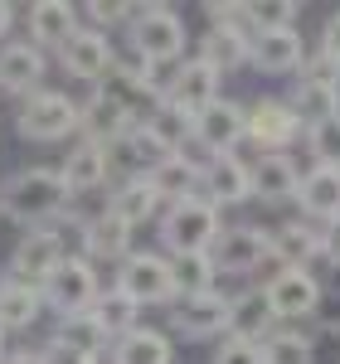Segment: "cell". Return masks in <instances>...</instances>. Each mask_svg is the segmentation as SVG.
<instances>
[{"instance_id": "obj_4", "label": "cell", "mask_w": 340, "mask_h": 364, "mask_svg": "<svg viewBox=\"0 0 340 364\" xmlns=\"http://www.w3.org/2000/svg\"><path fill=\"white\" fill-rule=\"evenodd\" d=\"M78 122H83V102H73L68 92H54V87H39L15 112V127L25 141H63L78 132Z\"/></svg>"}, {"instance_id": "obj_29", "label": "cell", "mask_w": 340, "mask_h": 364, "mask_svg": "<svg viewBox=\"0 0 340 364\" xmlns=\"http://www.w3.org/2000/svg\"><path fill=\"white\" fill-rule=\"evenodd\" d=\"M302 175H307V170L297 166L292 156H257V166H253V199H262V204H287V199H297Z\"/></svg>"}, {"instance_id": "obj_19", "label": "cell", "mask_w": 340, "mask_h": 364, "mask_svg": "<svg viewBox=\"0 0 340 364\" xmlns=\"http://www.w3.org/2000/svg\"><path fill=\"white\" fill-rule=\"evenodd\" d=\"M44 73H49V58H44L39 44L15 39V44H5V49H0V87H5V92H15L20 102L39 92Z\"/></svg>"}, {"instance_id": "obj_12", "label": "cell", "mask_w": 340, "mask_h": 364, "mask_svg": "<svg viewBox=\"0 0 340 364\" xmlns=\"http://www.w3.org/2000/svg\"><path fill=\"white\" fill-rule=\"evenodd\" d=\"M117 63V49H112V34H102V29L83 25L63 49H58V68L68 73V78H78V83H102L107 73H112Z\"/></svg>"}, {"instance_id": "obj_24", "label": "cell", "mask_w": 340, "mask_h": 364, "mask_svg": "<svg viewBox=\"0 0 340 364\" xmlns=\"http://www.w3.org/2000/svg\"><path fill=\"white\" fill-rule=\"evenodd\" d=\"M107 209H112L122 224L142 228V224H161V214H166V199L156 195V185H151V175L142 180H117V190L107 195Z\"/></svg>"}, {"instance_id": "obj_27", "label": "cell", "mask_w": 340, "mask_h": 364, "mask_svg": "<svg viewBox=\"0 0 340 364\" xmlns=\"http://www.w3.org/2000/svg\"><path fill=\"white\" fill-rule=\"evenodd\" d=\"M102 350H112V336L102 331V321L87 311V316H68L58 321L54 340H49V355H83V360H102Z\"/></svg>"}, {"instance_id": "obj_25", "label": "cell", "mask_w": 340, "mask_h": 364, "mask_svg": "<svg viewBox=\"0 0 340 364\" xmlns=\"http://www.w3.org/2000/svg\"><path fill=\"white\" fill-rule=\"evenodd\" d=\"M272 257L277 267H307L321 262V224L312 219H287V224L272 228Z\"/></svg>"}, {"instance_id": "obj_39", "label": "cell", "mask_w": 340, "mask_h": 364, "mask_svg": "<svg viewBox=\"0 0 340 364\" xmlns=\"http://www.w3.org/2000/svg\"><path fill=\"white\" fill-rule=\"evenodd\" d=\"M302 5H248V34H272V29H297Z\"/></svg>"}, {"instance_id": "obj_30", "label": "cell", "mask_w": 340, "mask_h": 364, "mask_svg": "<svg viewBox=\"0 0 340 364\" xmlns=\"http://www.w3.org/2000/svg\"><path fill=\"white\" fill-rule=\"evenodd\" d=\"M44 291L39 287H29V282H20V277H0V331L10 336V331H29L39 316H44Z\"/></svg>"}, {"instance_id": "obj_48", "label": "cell", "mask_w": 340, "mask_h": 364, "mask_svg": "<svg viewBox=\"0 0 340 364\" xmlns=\"http://www.w3.org/2000/svg\"><path fill=\"white\" fill-rule=\"evenodd\" d=\"M5 355H10V350H5V331H0V364H5Z\"/></svg>"}, {"instance_id": "obj_16", "label": "cell", "mask_w": 340, "mask_h": 364, "mask_svg": "<svg viewBox=\"0 0 340 364\" xmlns=\"http://www.w3.org/2000/svg\"><path fill=\"white\" fill-rule=\"evenodd\" d=\"M142 127V117L132 112L127 102H117L112 92H92L83 102V122H78V132H83V141H92V146H117V141L127 136V132H137Z\"/></svg>"}, {"instance_id": "obj_41", "label": "cell", "mask_w": 340, "mask_h": 364, "mask_svg": "<svg viewBox=\"0 0 340 364\" xmlns=\"http://www.w3.org/2000/svg\"><path fill=\"white\" fill-rule=\"evenodd\" d=\"M297 78H316V83H326V87H340V63H336L331 54H321V49H316Z\"/></svg>"}, {"instance_id": "obj_37", "label": "cell", "mask_w": 340, "mask_h": 364, "mask_svg": "<svg viewBox=\"0 0 340 364\" xmlns=\"http://www.w3.org/2000/svg\"><path fill=\"white\" fill-rule=\"evenodd\" d=\"M262 364H316V340L282 326L277 336L262 340Z\"/></svg>"}, {"instance_id": "obj_5", "label": "cell", "mask_w": 340, "mask_h": 364, "mask_svg": "<svg viewBox=\"0 0 340 364\" xmlns=\"http://www.w3.org/2000/svg\"><path fill=\"white\" fill-rule=\"evenodd\" d=\"M44 291V306L54 311L58 321H68V316H87V311L97 306V296H102V287H97V272H92V262H87L83 252L73 257H63L54 267V277L39 287Z\"/></svg>"}, {"instance_id": "obj_21", "label": "cell", "mask_w": 340, "mask_h": 364, "mask_svg": "<svg viewBox=\"0 0 340 364\" xmlns=\"http://www.w3.org/2000/svg\"><path fill=\"white\" fill-rule=\"evenodd\" d=\"M132 233L137 228L122 224L112 209H102V214H92V219H83V257L87 262H127L132 257Z\"/></svg>"}, {"instance_id": "obj_17", "label": "cell", "mask_w": 340, "mask_h": 364, "mask_svg": "<svg viewBox=\"0 0 340 364\" xmlns=\"http://www.w3.org/2000/svg\"><path fill=\"white\" fill-rule=\"evenodd\" d=\"M199 195L209 199L214 209H233V204H248V199H253V166H243L238 156H214V161L204 166Z\"/></svg>"}, {"instance_id": "obj_26", "label": "cell", "mask_w": 340, "mask_h": 364, "mask_svg": "<svg viewBox=\"0 0 340 364\" xmlns=\"http://www.w3.org/2000/svg\"><path fill=\"white\" fill-rule=\"evenodd\" d=\"M107 156H112V175H122V180H142V175H151V170L166 161L170 151L151 136L146 127H137V132H127L117 146H107Z\"/></svg>"}, {"instance_id": "obj_36", "label": "cell", "mask_w": 340, "mask_h": 364, "mask_svg": "<svg viewBox=\"0 0 340 364\" xmlns=\"http://www.w3.org/2000/svg\"><path fill=\"white\" fill-rule=\"evenodd\" d=\"M287 102L302 112V122L312 127V122H326V117L340 112V87H326L316 83V78H297L292 83V92H287Z\"/></svg>"}, {"instance_id": "obj_34", "label": "cell", "mask_w": 340, "mask_h": 364, "mask_svg": "<svg viewBox=\"0 0 340 364\" xmlns=\"http://www.w3.org/2000/svg\"><path fill=\"white\" fill-rule=\"evenodd\" d=\"M142 311H146V306H137V301H132V296H127V291H122V287L112 282V287L97 296L92 316L102 321V331H107L112 340H122V336H132V331L142 326Z\"/></svg>"}, {"instance_id": "obj_47", "label": "cell", "mask_w": 340, "mask_h": 364, "mask_svg": "<svg viewBox=\"0 0 340 364\" xmlns=\"http://www.w3.org/2000/svg\"><path fill=\"white\" fill-rule=\"evenodd\" d=\"M54 364H102V360H83V355H54Z\"/></svg>"}, {"instance_id": "obj_32", "label": "cell", "mask_w": 340, "mask_h": 364, "mask_svg": "<svg viewBox=\"0 0 340 364\" xmlns=\"http://www.w3.org/2000/svg\"><path fill=\"white\" fill-rule=\"evenodd\" d=\"M112 364H175V345H170L166 331H151V326H137L132 336L112 340Z\"/></svg>"}, {"instance_id": "obj_6", "label": "cell", "mask_w": 340, "mask_h": 364, "mask_svg": "<svg viewBox=\"0 0 340 364\" xmlns=\"http://www.w3.org/2000/svg\"><path fill=\"white\" fill-rule=\"evenodd\" d=\"M214 267H219V277H253L257 267H267V262H277L272 257V228L262 224H228L219 233V243H214Z\"/></svg>"}, {"instance_id": "obj_38", "label": "cell", "mask_w": 340, "mask_h": 364, "mask_svg": "<svg viewBox=\"0 0 340 364\" xmlns=\"http://www.w3.org/2000/svg\"><path fill=\"white\" fill-rule=\"evenodd\" d=\"M307 151H312V166H336L340 170V112L307 127Z\"/></svg>"}, {"instance_id": "obj_8", "label": "cell", "mask_w": 340, "mask_h": 364, "mask_svg": "<svg viewBox=\"0 0 340 364\" xmlns=\"http://www.w3.org/2000/svg\"><path fill=\"white\" fill-rule=\"evenodd\" d=\"M297 136L307 141V122L287 97H257L248 107V141L262 156H287L297 146Z\"/></svg>"}, {"instance_id": "obj_33", "label": "cell", "mask_w": 340, "mask_h": 364, "mask_svg": "<svg viewBox=\"0 0 340 364\" xmlns=\"http://www.w3.org/2000/svg\"><path fill=\"white\" fill-rule=\"evenodd\" d=\"M142 127L166 146L170 156H180V151H190V146H195V117L180 112V107H170V102H161L156 112H146Z\"/></svg>"}, {"instance_id": "obj_31", "label": "cell", "mask_w": 340, "mask_h": 364, "mask_svg": "<svg viewBox=\"0 0 340 364\" xmlns=\"http://www.w3.org/2000/svg\"><path fill=\"white\" fill-rule=\"evenodd\" d=\"M199 180H204V166H199L195 156H166L161 166L151 170V185H156V195L166 199V204H180V199H195L199 195Z\"/></svg>"}, {"instance_id": "obj_44", "label": "cell", "mask_w": 340, "mask_h": 364, "mask_svg": "<svg viewBox=\"0 0 340 364\" xmlns=\"http://www.w3.org/2000/svg\"><path fill=\"white\" fill-rule=\"evenodd\" d=\"M321 54H331L340 63V10L326 20V29H321Z\"/></svg>"}, {"instance_id": "obj_2", "label": "cell", "mask_w": 340, "mask_h": 364, "mask_svg": "<svg viewBox=\"0 0 340 364\" xmlns=\"http://www.w3.org/2000/svg\"><path fill=\"white\" fill-rule=\"evenodd\" d=\"M127 34H132V49L142 58H151L156 68L161 63H185V49H190V29L180 20V10L170 5H127Z\"/></svg>"}, {"instance_id": "obj_42", "label": "cell", "mask_w": 340, "mask_h": 364, "mask_svg": "<svg viewBox=\"0 0 340 364\" xmlns=\"http://www.w3.org/2000/svg\"><path fill=\"white\" fill-rule=\"evenodd\" d=\"M83 15L92 20V29H102V34H107V25H122V20H127V5H107V0H92V5H83Z\"/></svg>"}, {"instance_id": "obj_10", "label": "cell", "mask_w": 340, "mask_h": 364, "mask_svg": "<svg viewBox=\"0 0 340 364\" xmlns=\"http://www.w3.org/2000/svg\"><path fill=\"white\" fill-rule=\"evenodd\" d=\"M262 291H267V301H272L282 326L287 321H312L316 311H321V296H326V287L307 267H277L272 277L262 282Z\"/></svg>"}, {"instance_id": "obj_14", "label": "cell", "mask_w": 340, "mask_h": 364, "mask_svg": "<svg viewBox=\"0 0 340 364\" xmlns=\"http://www.w3.org/2000/svg\"><path fill=\"white\" fill-rule=\"evenodd\" d=\"M307 39H302V29H272V34H253V63L257 73H267V78H297L302 68H307Z\"/></svg>"}, {"instance_id": "obj_46", "label": "cell", "mask_w": 340, "mask_h": 364, "mask_svg": "<svg viewBox=\"0 0 340 364\" xmlns=\"http://www.w3.org/2000/svg\"><path fill=\"white\" fill-rule=\"evenodd\" d=\"M10 25H15V5H5V0H0V39L10 34Z\"/></svg>"}, {"instance_id": "obj_20", "label": "cell", "mask_w": 340, "mask_h": 364, "mask_svg": "<svg viewBox=\"0 0 340 364\" xmlns=\"http://www.w3.org/2000/svg\"><path fill=\"white\" fill-rule=\"evenodd\" d=\"M78 5H68V0H34L25 10V20H29V44H39V49H63L73 34H78Z\"/></svg>"}, {"instance_id": "obj_9", "label": "cell", "mask_w": 340, "mask_h": 364, "mask_svg": "<svg viewBox=\"0 0 340 364\" xmlns=\"http://www.w3.org/2000/svg\"><path fill=\"white\" fill-rule=\"evenodd\" d=\"M117 287H122L137 306H166V301H175L170 257H161V252H132V257L117 267Z\"/></svg>"}, {"instance_id": "obj_23", "label": "cell", "mask_w": 340, "mask_h": 364, "mask_svg": "<svg viewBox=\"0 0 340 364\" xmlns=\"http://www.w3.org/2000/svg\"><path fill=\"white\" fill-rule=\"evenodd\" d=\"M297 209L312 224H331L340 219V170L336 166H307L302 190H297Z\"/></svg>"}, {"instance_id": "obj_1", "label": "cell", "mask_w": 340, "mask_h": 364, "mask_svg": "<svg viewBox=\"0 0 340 364\" xmlns=\"http://www.w3.org/2000/svg\"><path fill=\"white\" fill-rule=\"evenodd\" d=\"M68 204H73V195H68L63 175L49 170V166L10 170V175L0 180V214H5L10 224H20L25 233L58 224V219L68 214Z\"/></svg>"}, {"instance_id": "obj_15", "label": "cell", "mask_w": 340, "mask_h": 364, "mask_svg": "<svg viewBox=\"0 0 340 364\" xmlns=\"http://www.w3.org/2000/svg\"><path fill=\"white\" fill-rule=\"evenodd\" d=\"M63 257H68V252H63V238H58L54 228H34V233H25V238L15 243V252H10V277L29 282V287H44Z\"/></svg>"}, {"instance_id": "obj_40", "label": "cell", "mask_w": 340, "mask_h": 364, "mask_svg": "<svg viewBox=\"0 0 340 364\" xmlns=\"http://www.w3.org/2000/svg\"><path fill=\"white\" fill-rule=\"evenodd\" d=\"M209 364H262V345H253V340H238V336H224Z\"/></svg>"}, {"instance_id": "obj_22", "label": "cell", "mask_w": 340, "mask_h": 364, "mask_svg": "<svg viewBox=\"0 0 340 364\" xmlns=\"http://www.w3.org/2000/svg\"><path fill=\"white\" fill-rule=\"evenodd\" d=\"M199 58L214 68V73H238V68H248L253 63V34L238 25H209L204 29V39H199Z\"/></svg>"}, {"instance_id": "obj_28", "label": "cell", "mask_w": 340, "mask_h": 364, "mask_svg": "<svg viewBox=\"0 0 340 364\" xmlns=\"http://www.w3.org/2000/svg\"><path fill=\"white\" fill-rule=\"evenodd\" d=\"M277 331H282V321H277V311H272V301H267L262 287H248V291L233 296V331H228V336L262 345V340L277 336Z\"/></svg>"}, {"instance_id": "obj_7", "label": "cell", "mask_w": 340, "mask_h": 364, "mask_svg": "<svg viewBox=\"0 0 340 364\" xmlns=\"http://www.w3.org/2000/svg\"><path fill=\"white\" fill-rule=\"evenodd\" d=\"M170 331L185 340H224L233 331V296L228 291H199L170 301Z\"/></svg>"}, {"instance_id": "obj_11", "label": "cell", "mask_w": 340, "mask_h": 364, "mask_svg": "<svg viewBox=\"0 0 340 364\" xmlns=\"http://www.w3.org/2000/svg\"><path fill=\"white\" fill-rule=\"evenodd\" d=\"M248 141V107L233 102V97H219L214 107H204L195 117V146L214 161V156H233V146Z\"/></svg>"}, {"instance_id": "obj_45", "label": "cell", "mask_w": 340, "mask_h": 364, "mask_svg": "<svg viewBox=\"0 0 340 364\" xmlns=\"http://www.w3.org/2000/svg\"><path fill=\"white\" fill-rule=\"evenodd\" d=\"M5 364H54L49 350H15V355H5Z\"/></svg>"}, {"instance_id": "obj_18", "label": "cell", "mask_w": 340, "mask_h": 364, "mask_svg": "<svg viewBox=\"0 0 340 364\" xmlns=\"http://www.w3.org/2000/svg\"><path fill=\"white\" fill-rule=\"evenodd\" d=\"M63 185H68V195L83 199V195H97V190H107L112 185V156H107V146H92V141H78L68 156H63Z\"/></svg>"}, {"instance_id": "obj_35", "label": "cell", "mask_w": 340, "mask_h": 364, "mask_svg": "<svg viewBox=\"0 0 340 364\" xmlns=\"http://www.w3.org/2000/svg\"><path fill=\"white\" fill-rule=\"evenodd\" d=\"M170 272H175V296H199V291H219V267L209 252H185V257H170Z\"/></svg>"}, {"instance_id": "obj_13", "label": "cell", "mask_w": 340, "mask_h": 364, "mask_svg": "<svg viewBox=\"0 0 340 364\" xmlns=\"http://www.w3.org/2000/svg\"><path fill=\"white\" fill-rule=\"evenodd\" d=\"M219 83H224V73H214L195 54V58H185V63H175V73L166 78V102L180 107V112H190V117H199L204 107L219 102Z\"/></svg>"}, {"instance_id": "obj_43", "label": "cell", "mask_w": 340, "mask_h": 364, "mask_svg": "<svg viewBox=\"0 0 340 364\" xmlns=\"http://www.w3.org/2000/svg\"><path fill=\"white\" fill-rule=\"evenodd\" d=\"M321 262H331V267L340 272V219L321 224Z\"/></svg>"}, {"instance_id": "obj_3", "label": "cell", "mask_w": 340, "mask_h": 364, "mask_svg": "<svg viewBox=\"0 0 340 364\" xmlns=\"http://www.w3.org/2000/svg\"><path fill=\"white\" fill-rule=\"evenodd\" d=\"M224 228L228 224L219 219V209L204 195H195V199H180V204H166L156 233H161V243H166L170 257H185V252H214V243H219Z\"/></svg>"}]
</instances>
